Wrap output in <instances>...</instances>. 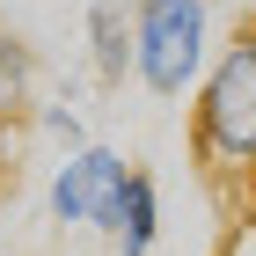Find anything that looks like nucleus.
<instances>
[{
    "mask_svg": "<svg viewBox=\"0 0 256 256\" xmlns=\"http://www.w3.org/2000/svg\"><path fill=\"white\" fill-rule=\"evenodd\" d=\"M44 124H52V132H59L66 146H74V154H80V118H74V110H44Z\"/></svg>",
    "mask_w": 256,
    "mask_h": 256,
    "instance_id": "obj_7",
    "label": "nucleus"
},
{
    "mask_svg": "<svg viewBox=\"0 0 256 256\" xmlns=\"http://www.w3.org/2000/svg\"><path fill=\"white\" fill-rule=\"evenodd\" d=\"M205 0H139L132 15V74L154 88V96H190L205 80Z\"/></svg>",
    "mask_w": 256,
    "mask_h": 256,
    "instance_id": "obj_2",
    "label": "nucleus"
},
{
    "mask_svg": "<svg viewBox=\"0 0 256 256\" xmlns=\"http://www.w3.org/2000/svg\"><path fill=\"white\" fill-rule=\"evenodd\" d=\"M132 15H139V0H88V44H96L102 80L132 74Z\"/></svg>",
    "mask_w": 256,
    "mask_h": 256,
    "instance_id": "obj_4",
    "label": "nucleus"
},
{
    "mask_svg": "<svg viewBox=\"0 0 256 256\" xmlns=\"http://www.w3.org/2000/svg\"><path fill=\"white\" fill-rule=\"evenodd\" d=\"M190 146L205 168H256V30H242L198 80Z\"/></svg>",
    "mask_w": 256,
    "mask_h": 256,
    "instance_id": "obj_1",
    "label": "nucleus"
},
{
    "mask_svg": "<svg viewBox=\"0 0 256 256\" xmlns=\"http://www.w3.org/2000/svg\"><path fill=\"white\" fill-rule=\"evenodd\" d=\"M30 96H37V59L15 30H0V118H15Z\"/></svg>",
    "mask_w": 256,
    "mask_h": 256,
    "instance_id": "obj_6",
    "label": "nucleus"
},
{
    "mask_svg": "<svg viewBox=\"0 0 256 256\" xmlns=\"http://www.w3.org/2000/svg\"><path fill=\"white\" fill-rule=\"evenodd\" d=\"M124 154H110V146H80L74 161H66L59 176H52V212L59 220H80V227H118V198H124Z\"/></svg>",
    "mask_w": 256,
    "mask_h": 256,
    "instance_id": "obj_3",
    "label": "nucleus"
},
{
    "mask_svg": "<svg viewBox=\"0 0 256 256\" xmlns=\"http://www.w3.org/2000/svg\"><path fill=\"white\" fill-rule=\"evenodd\" d=\"M118 249L124 256H154V234H161V198H154V176L132 168L124 176V198H118Z\"/></svg>",
    "mask_w": 256,
    "mask_h": 256,
    "instance_id": "obj_5",
    "label": "nucleus"
}]
</instances>
